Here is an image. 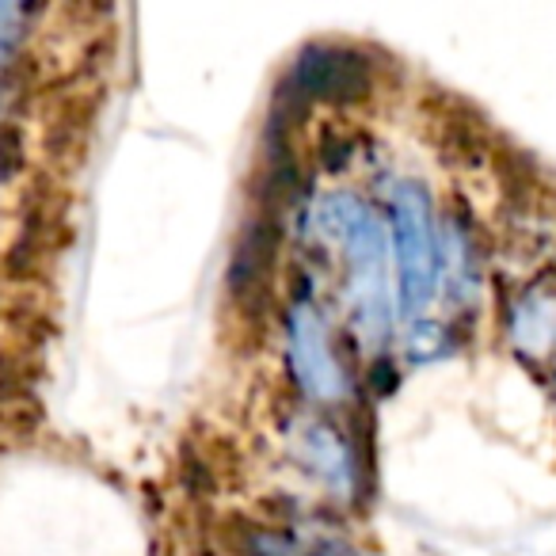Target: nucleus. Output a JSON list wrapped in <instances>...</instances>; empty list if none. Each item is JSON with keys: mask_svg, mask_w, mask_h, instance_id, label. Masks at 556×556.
Here are the masks:
<instances>
[{"mask_svg": "<svg viewBox=\"0 0 556 556\" xmlns=\"http://www.w3.org/2000/svg\"><path fill=\"white\" fill-rule=\"evenodd\" d=\"M287 332V363L298 389L313 404H343L351 396V374L343 355L336 351V332L328 325L325 309L313 302V294H294L282 313Z\"/></svg>", "mask_w": 556, "mask_h": 556, "instance_id": "3", "label": "nucleus"}, {"mask_svg": "<svg viewBox=\"0 0 556 556\" xmlns=\"http://www.w3.org/2000/svg\"><path fill=\"white\" fill-rule=\"evenodd\" d=\"M320 237L343 255V294L355 336L366 351H386L396 328V287L393 252H389V225L374 214L358 194L332 191L313 210Z\"/></svg>", "mask_w": 556, "mask_h": 556, "instance_id": "1", "label": "nucleus"}, {"mask_svg": "<svg viewBox=\"0 0 556 556\" xmlns=\"http://www.w3.org/2000/svg\"><path fill=\"white\" fill-rule=\"evenodd\" d=\"M27 20H31V9H27V4L0 0V70H4V65L16 58V50L24 47Z\"/></svg>", "mask_w": 556, "mask_h": 556, "instance_id": "9", "label": "nucleus"}, {"mask_svg": "<svg viewBox=\"0 0 556 556\" xmlns=\"http://www.w3.org/2000/svg\"><path fill=\"white\" fill-rule=\"evenodd\" d=\"M275 240H278V229L267 222V217H255L248 237L237 244L232 252V263H229V282L237 290H255L267 282L270 275V263H275Z\"/></svg>", "mask_w": 556, "mask_h": 556, "instance_id": "8", "label": "nucleus"}, {"mask_svg": "<svg viewBox=\"0 0 556 556\" xmlns=\"http://www.w3.org/2000/svg\"><path fill=\"white\" fill-rule=\"evenodd\" d=\"M507 336L518 355L530 363L556 355V282L541 278L518 294L507 313Z\"/></svg>", "mask_w": 556, "mask_h": 556, "instance_id": "6", "label": "nucleus"}, {"mask_svg": "<svg viewBox=\"0 0 556 556\" xmlns=\"http://www.w3.org/2000/svg\"><path fill=\"white\" fill-rule=\"evenodd\" d=\"M287 450L298 469L317 480L325 492H332L336 500L358 495V484H363L358 454H355V446H351V439L336 424H328V419H320V416L294 419L287 434Z\"/></svg>", "mask_w": 556, "mask_h": 556, "instance_id": "5", "label": "nucleus"}, {"mask_svg": "<svg viewBox=\"0 0 556 556\" xmlns=\"http://www.w3.org/2000/svg\"><path fill=\"white\" fill-rule=\"evenodd\" d=\"M287 92L305 103L351 108L374 96V62L348 42H309L290 65Z\"/></svg>", "mask_w": 556, "mask_h": 556, "instance_id": "4", "label": "nucleus"}, {"mask_svg": "<svg viewBox=\"0 0 556 556\" xmlns=\"http://www.w3.org/2000/svg\"><path fill=\"white\" fill-rule=\"evenodd\" d=\"M248 556H355V548L332 530H252Z\"/></svg>", "mask_w": 556, "mask_h": 556, "instance_id": "7", "label": "nucleus"}, {"mask_svg": "<svg viewBox=\"0 0 556 556\" xmlns=\"http://www.w3.org/2000/svg\"><path fill=\"white\" fill-rule=\"evenodd\" d=\"M553 366H556V363H553Z\"/></svg>", "mask_w": 556, "mask_h": 556, "instance_id": "10", "label": "nucleus"}, {"mask_svg": "<svg viewBox=\"0 0 556 556\" xmlns=\"http://www.w3.org/2000/svg\"><path fill=\"white\" fill-rule=\"evenodd\" d=\"M389 252H393L396 317L424 320L442 294V222L419 179H401L389 199Z\"/></svg>", "mask_w": 556, "mask_h": 556, "instance_id": "2", "label": "nucleus"}]
</instances>
